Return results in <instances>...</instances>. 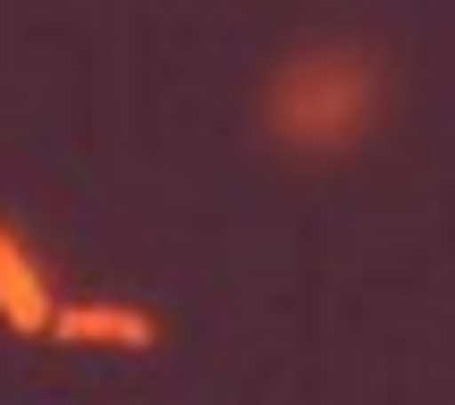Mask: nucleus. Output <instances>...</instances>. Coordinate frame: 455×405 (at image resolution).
I'll return each instance as SVG.
<instances>
[{
	"instance_id": "nucleus-1",
	"label": "nucleus",
	"mask_w": 455,
	"mask_h": 405,
	"mask_svg": "<svg viewBox=\"0 0 455 405\" xmlns=\"http://www.w3.org/2000/svg\"><path fill=\"white\" fill-rule=\"evenodd\" d=\"M261 127L278 152H355L379 127V60L363 43H295L261 85Z\"/></svg>"
},
{
	"instance_id": "nucleus-2",
	"label": "nucleus",
	"mask_w": 455,
	"mask_h": 405,
	"mask_svg": "<svg viewBox=\"0 0 455 405\" xmlns=\"http://www.w3.org/2000/svg\"><path fill=\"white\" fill-rule=\"evenodd\" d=\"M51 321H60V288H51L43 254H34L17 228H0V329H17V338H51Z\"/></svg>"
},
{
	"instance_id": "nucleus-3",
	"label": "nucleus",
	"mask_w": 455,
	"mask_h": 405,
	"mask_svg": "<svg viewBox=\"0 0 455 405\" xmlns=\"http://www.w3.org/2000/svg\"><path fill=\"white\" fill-rule=\"evenodd\" d=\"M51 338H60V346H118V355H152V346H161V312H144V304H60Z\"/></svg>"
}]
</instances>
